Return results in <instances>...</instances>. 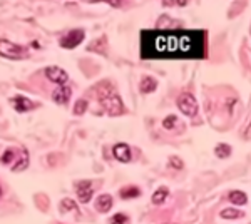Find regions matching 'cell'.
Returning a JSON list of instances; mask_svg holds the SVG:
<instances>
[{
  "label": "cell",
  "mask_w": 251,
  "mask_h": 224,
  "mask_svg": "<svg viewBox=\"0 0 251 224\" xmlns=\"http://www.w3.org/2000/svg\"><path fill=\"white\" fill-rule=\"evenodd\" d=\"M10 104H12V107H14L17 112H29V111H32V109L35 107V104L32 102L30 99H27L25 96H15V97H12Z\"/></svg>",
  "instance_id": "8"
},
{
  "label": "cell",
  "mask_w": 251,
  "mask_h": 224,
  "mask_svg": "<svg viewBox=\"0 0 251 224\" xmlns=\"http://www.w3.org/2000/svg\"><path fill=\"white\" fill-rule=\"evenodd\" d=\"M112 154H114V157L119 162H129L132 159L131 148H129L127 144H124V142H119V144H116L114 149H112Z\"/></svg>",
  "instance_id": "9"
},
{
  "label": "cell",
  "mask_w": 251,
  "mask_h": 224,
  "mask_svg": "<svg viewBox=\"0 0 251 224\" xmlns=\"http://www.w3.org/2000/svg\"><path fill=\"white\" fill-rule=\"evenodd\" d=\"M143 59H201L206 57L203 30H143Z\"/></svg>",
  "instance_id": "1"
},
{
  "label": "cell",
  "mask_w": 251,
  "mask_h": 224,
  "mask_svg": "<svg viewBox=\"0 0 251 224\" xmlns=\"http://www.w3.org/2000/svg\"><path fill=\"white\" fill-rule=\"evenodd\" d=\"M127 223V214L124 213H117L111 218V224H126Z\"/></svg>",
  "instance_id": "24"
},
{
  "label": "cell",
  "mask_w": 251,
  "mask_h": 224,
  "mask_svg": "<svg viewBox=\"0 0 251 224\" xmlns=\"http://www.w3.org/2000/svg\"><path fill=\"white\" fill-rule=\"evenodd\" d=\"M72 96V89L69 87V85H60L54 91L52 94V99H54V102H57L60 105H66L69 102V99H71Z\"/></svg>",
  "instance_id": "10"
},
{
  "label": "cell",
  "mask_w": 251,
  "mask_h": 224,
  "mask_svg": "<svg viewBox=\"0 0 251 224\" xmlns=\"http://www.w3.org/2000/svg\"><path fill=\"white\" fill-rule=\"evenodd\" d=\"M169 166H171L173 169L181 171V169L184 168V162H183V159H181V157H177V156H171V157H169Z\"/></svg>",
  "instance_id": "23"
},
{
  "label": "cell",
  "mask_w": 251,
  "mask_h": 224,
  "mask_svg": "<svg viewBox=\"0 0 251 224\" xmlns=\"http://www.w3.org/2000/svg\"><path fill=\"white\" fill-rule=\"evenodd\" d=\"M86 37V32L82 28H74V30L67 32L62 39H60V47L64 49H75L77 46H80V42Z\"/></svg>",
  "instance_id": "5"
},
{
  "label": "cell",
  "mask_w": 251,
  "mask_h": 224,
  "mask_svg": "<svg viewBox=\"0 0 251 224\" xmlns=\"http://www.w3.org/2000/svg\"><path fill=\"white\" fill-rule=\"evenodd\" d=\"M214 152H216V156L220 157V159H226V157L231 156V146L221 142V144L216 146V150H214Z\"/></svg>",
  "instance_id": "17"
},
{
  "label": "cell",
  "mask_w": 251,
  "mask_h": 224,
  "mask_svg": "<svg viewBox=\"0 0 251 224\" xmlns=\"http://www.w3.org/2000/svg\"><path fill=\"white\" fill-rule=\"evenodd\" d=\"M229 201L236 206H245V204H248V196H246L243 191H231V193H229Z\"/></svg>",
  "instance_id": "16"
},
{
  "label": "cell",
  "mask_w": 251,
  "mask_h": 224,
  "mask_svg": "<svg viewBox=\"0 0 251 224\" xmlns=\"http://www.w3.org/2000/svg\"><path fill=\"white\" fill-rule=\"evenodd\" d=\"M46 77L50 80V82L57 84L59 87H60V85H67V82H69L67 72L64 71L62 67H59V66H49L46 69Z\"/></svg>",
  "instance_id": "6"
},
{
  "label": "cell",
  "mask_w": 251,
  "mask_h": 224,
  "mask_svg": "<svg viewBox=\"0 0 251 224\" xmlns=\"http://www.w3.org/2000/svg\"><path fill=\"white\" fill-rule=\"evenodd\" d=\"M2 194H3V189H2V186H0V198H2Z\"/></svg>",
  "instance_id": "25"
},
{
  "label": "cell",
  "mask_w": 251,
  "mask_h": 224,
  "mask_svg": "<svg viewBox=\"0 0 251 224\" xmlns=\"http://www.w3.org/2000/svg\"><path fill=\"white\" fill-rule=\"evenodd\" d=\"M20 152V159H17V164L12 166V171L14 173H20V171L27 169V166H29V152H27V149H19Z\"/></svg>",
  "instance_id": "13"
},
{
  "label": "cell",
  "mask_w": 251,
  "mask_h": 224,
  "mask_svg": "<svg viewBox=\"0 0 251 224\" xmlns=\"http://www.w3.org/2000/svg\"><path fill=\"white\" fill-rule=\"evenodd\" d=\"M169 196V189L168 187H159V189L154 191V194H152V204L159 206V204H164L166 199Z\"/></svg>",
  "instance_id": "15"
},
{
  "label": "cell",
  "mask_w": 251,
  "mask_h": 224,
  "mask_svg": "<svg viewBox=\"0 0 251 224\" xmlns=\"http://www.w3.org/2000/svg\"><path fill=\"white\" fill-rule=\"evenodd\" d=\"M0 55L10 60H20L27 57V50L22 46L10 42L7 39H0Z\"/></svg>",
  "instance_id": "3"
},
{
  "label": "cell",
  "mask_w": 251,
  "mask_h": 224,
  "mask_svg": "<svg viewBox=\"0 0 251 224\" xmlns=\"http://www.w3.org/2000/svg\"><path fill=\"white\" fill-rule=\"evenodd\" d=\"M177 107L179 111L188 117H194L198 114V100L193 94L189 92H183L179 97H177Z\"/></svg>",
  "instance_id": "4"
},
{
  "label": "cell",
  "mask_w": 251,
  "mask_h": 224,
  "mask_svg": "<svg viewBox=\"0 0 251 224\" xmlns=\"http://www.w3.org/2000/svg\"><path fill=\"white\" fill-rule=\"evenodd\" d=\"M114 206V199H112L111 194H100L96 201V209L99 213H109Z\"/></svg>",
  "instance_id": "11"
},
{
  "label": "cell",
  "mask_w": 251,
  "mask_h": 224,
  "mask_svg": "<svg viewBox=\"0 0 251 224\" xmlns=\"http://www.w3.org/2000/svg\"><path fill=\"white\" fill-rule=\"evenodd\" d=\"M60 211H62V213H67V211H75V213H79L77 204H75V201H74V199H71V198L62 199V204H60Z\"/></svg>",
  "instance_id": "19"
},
{
  "label": "cell",
  "mask_w": 251,
  "mask_h": 224,
  "mask_svg": "<svg viewBox=\"0 0 251 224\" xmlns=\"http://www.w3.org/2000/svg\"><path fill=\"white\" fill-rule=\"evenodd\" d=\"M87 107H89L87 100L86 99H79L77 102L74 104V114H75V116H82V114H86Z\"/></svg>",
  "instance_id": "20"
},
{
  "label": "cell",
  "mask_w": 251,
  "mask_h": 224,
  "mask_svg": "<svg viewBox=\"0 0 251 224\" xmlns=\"http://www.w3.org/2000/svg\"><path fill=\"white\" fill-rule=\"evenodd\" d=\"M94 91L97 94V99H99L100 105L106 109L109 116H121L126 112L124 102L121 100V96L117 94L116 87L109 80H102L99 85H96Z\"/></svg>",
  "instance_id": "2"
},
{
  "label": "cell",
  "mask_w": 251,
  "mask_h": 224,
  "mask_svg": "<svg viewBox=\"0 0 251 224\" xmlns=\"http://www.w3.org/2000/svg\"><path fill=\"white\" fill-rule=\"evenodd\" d=\"M14 159H15V150L7 149L5 152L2 154V157H0V162H2V164H10V162H14Z\"/></svg>",
  "instance_id": "22"
},
{
  "label": "cell",
  "mask_w": 251,
  "mask_h": 224,
  "mask_svg": "<svg viewBox=\"0 0 251 224\" xmlns=\"http://www.w3.org/2000/svg\"><path fill=\"white\" fill-rule=\"evenodd\" d=\"M221 218L223 219H238V218H243V214L241 211H238V209H233V207H226V209H223L221 211Z\"/></svg>",
  "instance_id": "18"
},
{
  "label": "cell",
  "mask_w": 251,
  "mask_h": 224,
  "mask_svg": "<svg viewBox=\"0 0 251 224\" xmlns=\"http://www.w3.org/2000/svg\"><path fill=\"white\" fill-rule=\"evenodd\" d=\"M119 196L123 199H134L141 196V189L137 186H126L119 191Z\"/></svg>",
  "instance_id": "14"
},
{
  "label": "cell",
  "mask_w": 251,
  "mask_h": 224,
  "mask_svg": "<svg viewBox=\"0 0 251 224\" xmlns=\"http://www.w3.org/2000/svg\"><path fill=\"white\" fill-rule=\"evenodd\" d=\"M177 122H179V119H177L176 116H168L163 121V127L166 129V131H174L176 125H177Z\"/></svg>",
  "instance_id": "21"
},
{
  "label": "cell",
  "mask_w": 251,
  "mask_h": 224,
  "mask_svg": "<svg viewBox=\"0 0 251 224\" xmlns=\"http://www.w3.org/2000/svg\"><path fill=\"white\" fill-rule=\"evenodd\" d=\"M157 87V80L151 75H144L139 82V91L143 94H151L154 92Z\"/></svg>",
  "instance_id": "12"
},
{
  "label": "cell",
  "mask_w": 251,
  "mask_h": 224,
  "mask_svg": "<svg viewBox=\"0 0 251 224\" xmlns=\"http://www.w3.org/2000/svg\"><path fill=\"white\" fill-rule=\"evenodd\" d=\"M161 224H176V223H161Z\"/></svg>",
  "instance_id": "26"
},
{
  "label": "cell",
  "mask_w": 251,
  "mask_h": 224,
  "mask_svg": "<svg viewBox=\"0 0 251 224\" xmlns=\"http://www.w3.org/2000/svg\"><path fill=\"white\" fill-rule=\"evenodd\" d=\"M75 193H77V198L82 204H86L92 199V194H94V189H92V181L89 179H84V181H79L75 184Z\"/></svg>",
  "instance_id": "7"
}]
</instances>
